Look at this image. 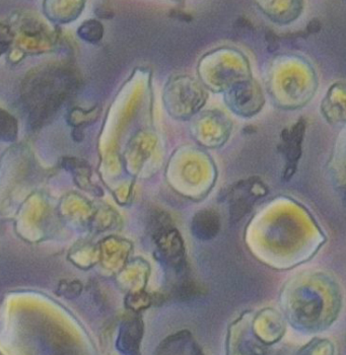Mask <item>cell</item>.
<instances>
[{
  "label": "cell",
  "instance_id": "cell-10",
  "mask_svg": "<svg viewBox=\"0 0 346 355\" xmlns=\"http://www.w3.org/2000/svg\"><path fill=\"white\" fill-rule=\"evenodd\" d=\"M320 28H321V25L317 19H314V21H311L308 26L309 32L311 33H317L319 32Z\"/></svg>",
  "mask_w": 346,
  "mask_h": 355
},
{
  "label": "cell",
  "instance_id": "cell-2",
  "mask_svg": "<svg viewBox=\"0 0 346 355\" xmlns=\"http://www.w3.org/2000/svg\"><path fill=\"white\" fill-rule=\"evenodd\" d=\"M266 194L263 184L258 180L252 179L241 182L235 186L231 193V218L238 221L244 218L255 201Z\"/></svg>",
  "mask_w": 346,
  "mask_h": 355
},
{
  "label": "cell",
  "instance_id": "cell-3",
  "mask_svg": "<svg viewBox=\"0 0 346 355\" xmlns=\"http://www.w3.org/2000/svg\"><path fill=\"white\" fill-rule=\"evenodd\" d=\"M304 131L305 125L303 122H299L293 126L291 131L286 130L284 132V142H286V155L288 159V166H286V178L290 179L295 171V164L301 157L302 141H303Z\"/></svg>",
  "mask_w": 346,
  "mask_h": 355
},
{
  "label": "cell",
  "instance_id": "cell-8",
  "mask_svg": "<svg viewBox=\"0 0 346 355\" xmlns=\"http://www.w3.org/2000/svg\"><path fill=\"white\" fill-rule=\"evenodd\" d=\"M82 284L78 282H71V284H67L64 288L60 287V293H64L63 295L69 299H73V297H78L82 291Z\"/></svg>",
  "mask_w": 346,
  "mask_h": 355
},
{
  "label": "cell",
  "instance_id": "cell-6",
  "mask_svg": "<svg viewBox=\"0 0 346 355\" xmlns=\"http://www.w3.org/2000/svg\"><path fill=\"white\" fill-rule=\"evenodd\" d=\"M17 135V121L12 115L0 109V140L12 141Z\"/></svg>",
  "mask_w": 346,
  "mask_h": 355
},
{
  "label": "cell",
  "instance_id": "cell-7",
  "mask_svg": "<svg viewBox=\"0 0 346 355\" xmlns=\"http://www.w3.org/2000/svg\"><path fill=\"white\" fill-rule=\"evenodd\" d=\"M78 35L87 42L95 43L101 40L103 36V27L98 21H85L78 30Z\"/></svg>",
  "mask_w": 346,
  "mask_h": 355
},
{
  "label": "cell",
  "instance_id": "cell-5",
  "mask_svg": "<svg viewBox=\"0 0 346 355\" xmlns=\"http://www.w3.org/2000/svg\"><path fill=\"white\" fill-rule=\"evenodd\" d=\"M142 327L137 321L125 323L118 338V349L125 355H139Z\"/></svg>",
  "mask_w": 346,
  "mask_h": 355
},
{
  "label": "cell",
  "instance_id": "cell-9",
  "mask_svg": "<svg viewBox=\"0 0 346 355\" xmlns=\"http://www.w3.org/2000/svg\"><path fill=\"white\" fill-rule=\"evenodd\" d=\"M10 42H12V35L10 30L4 26H0V54L6 51Z\"/></svg>",
  "mask_w": 346,
  "mask_h": 355
},
{
  "label": "cell",
  "instance_id": "cell-4",
  "mask_svg": "<svg viewBox=\"0 0 346 355\" xmlns=\"http://www.w3.org/2000/svg\"><path fill=\"white\" fill-rule=\"evenodd\" d=\"M220 216L214 210L199 211L192 220L191 231L199 240H211L220 231Z\"/></svg>",
  "mask_w": 346,
  "mask_h": 355
},
{
  "label": "cell",
  "instance_id": "cell-1",
  "mask_svg": "<svg viewBox=\"0 0 346 355\" xmlns=\"http://www.w3.org/2000/svg\"><path fill=\"white\" fill-rule=\"evenodd\" d=\"M76 87V76L69 69H48L35 73L24 87L31 121L36 124L48 121Z\"/></svg>",
  "mask_w": 346,
  "mask_h": 355
}]
</instances>
